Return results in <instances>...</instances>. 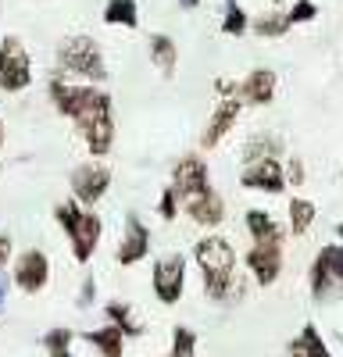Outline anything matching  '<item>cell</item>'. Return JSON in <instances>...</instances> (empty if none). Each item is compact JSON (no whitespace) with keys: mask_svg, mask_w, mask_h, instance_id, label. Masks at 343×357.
Masks as SVG:
<instances>
[{"mask_svg":"<svg viewBox=\"0 0 343 357\" xmlns=\"http://www.w3.org/2000/svg\"><path fill=\"white\" fill-rule=\"evenodd\" d=\"M193 264L200 268V286L211 304H240L247 289H250V275H240V254L233 247V240L222 232H208L200 236L190 250Z\"/></svg>","mask_w":343,"mask_h":357,"instance_id":"cell-1","label":"cell"},{"mask_svg":"<svg viewBox=\"0 0 343 357\" xmlns=\"http://www.w3.org/2000/svg\"><path fill=\"white\" fill-rule=\"evenodd\" d=\"M54 222L61 225L72 257L79 264H90L93 254H97V247H100V240H104V218L93 211V207H86L75 197H68V200H57Z\"/></svg>","mask_w":343,"mask_h":357,"instance_id":"cell-2","label":"cell"},{"mask_svg":"<svg viewBox=\"0 0 343 357\" xmlns=\"http://www.w3.org/2000/svg\"><path fill=\"white\" fill-rule=\"evenodd\" d=\"M75 132L82 136L86 151H90V158H107L114 151V136H119V122H114V97L107 93L104 86L93 89L90 104H86L75 118H72Z\"/></svg>","mask_w":343,"mask_h":357,"instance_id":"cell-3","label":"cell"},{"mask_svg":"<svg viewBox=\"0 0 343 357\" xmlns=\"http://www.w3.org/2000/svg\"><path fill=\"white\" fill-rule=\"evenodd\" d=\"M54 72H61L68 79H79V82H97L104 86L107 82V61H104V47L86 36V33H75V36H65L54 50Z\"/></svg>","mask_w":343,"mask_h":357,"instance_id":"cell-4","label":"cell"},{"mask_svg":"<svg viewBox=\"0 0 343 357\" xmlns=\"http://www.w3.org/2000/svg\"><path fill=\"white\" fill-rule=\"evenodd\" d=\"M307 289L314 304H336L343 301V243H326L314 254L307 268Z\"/></svg>","mask_w":343,"mask_h":357,"instance_id":"cell-5","label":"cell"},{"mask_svg":"<svg viewBox=\"0 0 343 357\" xmlns=\"http://www.w3.org/2000/svg\"><path fill=\"white\" fill-rule=\"evenodd\" d=\"M186 272H190V261L179 250H168V254L154 257V264H151V289L158 296V304L176 307L183 301V293H186Z\"/></svg>","mask_w":343,"mask_h":357,"instance_id":"cell-6","label":"cell"},{"mask_svg":"<svg viewBox=\"0 0 343 357\" xmlns=\"http://www.w3.org/2000/svg\"><path fill=\"white\" fill-rule=\"evenodd\" d=\"M243 272L250 275V282L257 289H268L279 282L282 268H286V240H272V243H250L240 254Z\"/></svg>","mask_w":343,"mask_h":357,"instance_id":"cell-7","label":"cell"},{"mask_svg":"<svg viewBox=\"0 0 343 357\" xmlns=\"http://www.w3.org/2000/svg\"><path fill=\"white\" fill-rule=\"evenodd\" d=\"M33 86V54L18 36L0 40V89L4 93H25Z\"/></svg>","mask_w":343,"mask_h":357,"instance_id":"cell-8","label":"cell"},{"mask_svg":"<svg viewBox=\"0 0 343 357\" xmlns=\"http://www.w3.org/2000/svg\"><path fill=\"white\" fill-rule=\"evenodd\" d=\"M111 183H114V172H111L100 158L75 165L72 175H68V190H72V197H75L79 204H86V207H97V204L111 193Z\"/></svg>","mask_w":343,"mask_h":357,"instance_id":"cell-9","label":"cell"},{"mask_svg":"<svg viewBox=\"0 0 343 357\" xmlns=\"http://www.w3.org/2000/svg\"><path fill=\"white\" fill-rule=\"evenodd\" d=\"M11 286L22 289L25 296H36L50 286V257L40 247H25L11 261Z\"/></svg>","mask_w":343,"mask_h":357,"instance_id":"cell-10","label":"cell"},{"mask_svg":"<svg viewBox=\"0 0 343 357\" xmlns=\"http://www.w3.org/2000/svg\"><path fill=\"white\" fill-rule=\"evenodd\" d=\"M151 250H154L151 225L143 222L136 211H129L125 222H122V240H119V247H114V264H122V268L143 264V261L151 257Z\"/></svg>","mask_w":343,"mask_h":357,"instance_id":"cell-11","label":"cell"},{"mask_svg":"<svg viewBox=\"0 0 343 357\" xmlns=\"http://www.w3.org/2000/svg\"><path fill=\"white\" fill-rule=\"evenodd\" d=\"M240 186L250 190V193H268V197H279L286 193V165L282 158H261V161H247L240 168Z\"/></svg>","mask_w":343,"mask_h":357,"instance_id":"cell-12","label":"cell"},{"mask_svg":"<svg viewBox=\"0 0 343 357\" xmlns=\"http://www.w3.org/2000/svg\"><path fill=\"white\" fill-rule=\"evenodd\" d=\"M172 186H176V193L186 200L200 190H208L211 186V165L208 158L200 154V151H186L183 158H176V165H172V178H168Z\"/></svg>","mask_w":343,"mask_h":357,"instance_id":"cell-13","label":"cell"},{"mask_svg":"<svg viewBox=\"0 0 343 357\" xmlns=\"http://www.w3.org/2000/svg\"><path fill=\"white\" fill-rule=\"evenodd\" d=\"M240 111H243L240 97H218L215 111L208 114L204 129H200V151H215V146H222V143L229 139V132L236 129Z\"/></svg>","mask_w":343,"mask_h":357,"instance_id":"cell-14","label":"cell"},{"mask_svg":"<svg viewBox=\"0 0 343 357\" xmlns=\"http://www.w3.org/2000/svg\"><path fill=\"white\" fill-rule=\"evenodd\" d=\"M183 215H186L197 229L215 232V229H222V225H225L229 207H225V197H222L215 186H208V190H200V193H193V197H186V200H183Z\"/></svg>","mask_w":343,"mask_h":357,"instance_id":"cell-15","label":"cell"},{"mask_svg":"<svg viewBox=\"0 0 343 357\" xmlns=\"http://www.w3.org/2000/svg\"><path fill=\"white\" fill-rule=\"evenodd\" d=\"M279 93V75L272 68H250L243 79H236V97L243 107H268Z\"/></svg>","mask_w":343,"mask_h":357,"instance_id":"cell-16","label":"cell"},{"mask_svg":"<svg viewBox=\"0 0 343 357\" xmlns=\"http://www.w3.org/2000/svg\"><path fill=\"white\" fill-rule=\"evenodd\" d=\"M79 340H82L86 347H93L97 357H125V343H129V340L122 336L119 325H111V321L97 325V329L79 333Z\"/></svg>","mask_w":343,"mask_h":357,"instance_id":"cell-17","label":"cell"},{"mask_svg":"<svg viewBox=\"0 0 343 357\" xmlns=\"http://www.w3.org/2000/svg\"><path fill=\"white\" fill-rule=\"evenodd\" d=\"M243 229L250 236V243H272V240H286V225H279L272 218V211L265 207H250L243 211Z\"/></svg>","mask_w":343,"mask_h":357,"instance_id":"cell-18","label":"cell"},{"mask_svg":"<svg viewBox=\"0 0 343 357\" xmlns=\"http://www.w3.org/2000/svg\"><path fill=\"white\" fill-rule=\"evenodd\" d=\"M286 357H333L326 336L319 333V325L314 321H304L300 325V333L286 343Z\"/></svg>","mask_w":343,"mask_h":357,"instance_id":"cell-19","label":"cell"},{"mask_svg":"<svg viewBox=\"0 0 343 357\" xmlns=\"http://www.w3.org/2000/svg\"><path fill=\"white\" fill-rule=\"evenodd\" d=\"M147 50H151L154 68H158L165 79L176 75V68H179V47H176V40L165 36V33H151V36H147Z\"/></svg>","mask_w":343,"mask_h":357,"instance_id":"cell-20","label":"cell"},{"mask_svg":"<svg viewBox=\"0 0 343 357\" xmlns=\"http://www.w3.org/2000/svg\"><path fill=\"white\" fill-rule=\"evenodd\" d=\"M104 318L111 325H119L125 340H143V336H147V325L136 318V311H132L129 301H107L104 304Z\"/></svg>","mask_w":343,"mask_h":357,"instance_id":"cell-21","label":"cell"},{"mask_svg":"<svg viewBox=\"0 0 343 357\" xmlns=\"http://www.w3.org/2000/svg\"><path fill=\"white\" fill-rule=\"evenodd\" d=\"M314 218H319V207H314V200L307 197H290L286 200V229H290V236H307L314 229Z\"/></svg>","mask_w":343,"mask_h":357,"instance_id":"cell-22","label":"cell"},{"mask_svg":"<svg viewBox=\"0 0 343 357\" xmlns=\"http://www.w3.org/2000/svg\"><path fill=\"white\" fill-rule=\"evenodd\" d=\"M100 18L111 29H139V4L136 0H104Z\"/></svg>","mask_w":343,"mask_h":357,"instance_id":"cell-23","label":"cell"},{"mask_svg":"<svg viewBox=\"0 0 343 357\" xmlns=\"http://www.w3.org/2000/svg\"><path fill=\"white\" fill-rule=\"evenodd\" d=\"M290 18H286V11L272 8V11H261V15H254L250 18V33L254 36H261V40H282L286 33H290Z\"/></svg>","mask_w":343,"mask_h":357,"instance_id":"cell-24","label":"cell"},{"mask_svg":"<svg viewBox=\"0 0 343 357\" xmlns=\"http://www.w3.org/2000/svg\"><path fill=\"white\" fill-rule=\"evenodd\" d=\"M282 139L279 136H272V132H257V136H250L247 143H243V151H240V158H243V165L247 161H261V158H282Z\"/></svg>","mask_w":343,"mask_h":357,"instance_id":"cell-25","label":"cell"},{"mask_svg":"<svg viewBox=\"0 0 343 357\" xmlns=\"http://www.w3.org/2000/svg\"><path fill=\"white\" fill-rule=\"evenodd\" d=\"M79 340V333L75 329H68V325H54V329H47L43 333V350H47V357H75L72 354V343Z\"/></svg>","mask_w":343,"mask_h":357,"instance_id":"cell-26","label":"cell"},{"mask_svg":"<svg viewBox=\"0 0 343 357\" xmlns=\"http://www.w3.org/2000/svg\"><path fill=\"white\" fill-rule=\"evenodd\" d=\"M222 33L233 36V40L250 33V15L243 11L240 0H225V8H222Z\"/></svg>","mask_w":343,"mask_h":357,"instance_id":"cell-27","label":"cell"},{"mask_svg":"<svg viewBox=\"0 0 343 357\" xmlns=\"http://www.w3.org/2000/svg\"><path fill=\"white\" fill-rule=\"evenodd\" d=\"M197 347H200V340L190 325H176L172 329V347L161 357H197Z\"/></svg>","mask_w":343,"mask_h":357,"instance_id":"cell-28","label":"cell"},{"mask_svg":"<svg viewBox=\"0 0 343 357\" xmlns=\"http://www.w3.org/2000/svg\"><path fill=\"white\" fill-rule=\"evenodd\" d=\"M179 215H183V197L176 193V186L168 183V186L161 190V197H158V218H161V222H176Z\"/></svg>","mask_w":343,"mask_h":357,"instance_id":"cell-29","label":"cell"},{"mask_svg":"<svg viewBox=\"0 0 343 357\" xmlns=\"http://www.w3.org/2000/svg\"><path fill=\"white\" fill-rule=\"evenodd\" d=\"M286 18H290V25H311L314 18H319V4L314 0H294L290 8H286Z\"/></svg>","mask_w":343,"mask_h":357,"instance_id":"cell-30","label":"cell"},{"mask_svg":"<svg viewBox=\"0 0 343 357\" xmlns=\"http://www.w3.org/2000/svg\"><path fill=\"white\" fill-rule=\"evenodd\" d=\"M286 165V183H290V186H304L307 183V168H304V158H297V154H290V158H286L282 161Z\"/></svg>","mask_w":343,"mask_h":357,"instance_id":"cell-31","label":"cell"},{"mask_svg":"<svg viewBox=\"0 0 343 357\" xmlns=\"http://www.w3.org/2000/svg\"><path fill=\"white\" fill-rule=\"evenodd\" d=\"M93 301H97V279L86 272V279H82V286H79V296H75V307L86 311V307H93Z\"/></svg>","mask_w":343,"mask_h":357,"instance_id":"cell-32","label":"cell"},{"mask_svg":"<svg viewBox=\"0 0 343 357\" xmlns=\"http://www.w3.org/2000/svg\"><path fill=\"white\" fill-rule=\"evenodd\" d=\"M15 261V240H11V232H0V272H8Z\"/></svg>","mask_w":343,"mask_h":357,"instance_id":"cell-33","label":"cell"},{"mask_svg":"<svg viewBox=\"0 0 343 357\" xmlns=\"http://www.w3.org/2000/svg\"><path fill=\"white\" fill-rule=\"evenodd\" d=\"M215 93L218 97H236V79H229V82L225 79H215Z\"/></svg>","mask_w":343,"mask_h":357,"instance_id":"cell-34","label":"cell"},{"mask_svg":"<svg viewBox=\"0 0 343 357\" xmlns=\"http://www.w3.org/2000/svg\"><path fill=\"white\" fill-rule=\"evenodd\" d=\"M8 289H11V272H0V314H4L8 304Z\"/></svg>","mask_w":343,"mask_h":357,"instance_id":"cell-35","label":"cell"},{"mask_svg":"<svg viewBox=\"0 0 343 357\" xmlns=\"http://www.w3.org/2000/svg\"><path fill=\"white\" fill-rule=\"evenodd\" d=\"M179 8L183 11H193V8H200V0H179Z\"/></svg>","mask_w":343,"mask_h":357,"instance_id":"cell-36","label":"cell"},{"mask_svg":"<svg viewBox=\"0 0 343 357\" xmlns=\"http://www.w3.org/2000/svg\"><path fill=\"white\" fill-rule=\"evenodd\" d=\"M4 139H8V126H4V118H0V146H4Z\"/></svg>","mask_w":343,"mask_h":357,"instance_id":"cell-37","label":"cell"},{"mask_svg":"<svg viewBox=\"0 0 343 357\" xmlns=\"http://www.w3.org/2000/svg\"><path fill=\"white\" fill-rule=\"evenodd\" d=\"M268 4H282V0H268Z\"/></svg>","mask_w":343,"mask_h":357,"instance_id":"cell-38","label":"cell"}]
</instances>
